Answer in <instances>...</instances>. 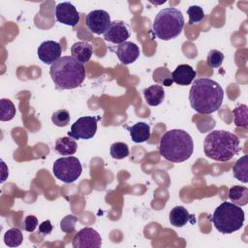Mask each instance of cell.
<instances>
[{
	"label": "cell",
	"instance_id": "1",
	"mask_svg": "<svg viewBox=\"0 0 248 248\" xmlns=\"http://www.w3.org/2000/svg\"><path fill=\"white\" fill-rule=\"evenodd\" d=\"M224 99L221 85L208 78L194 79L189 92L192 108L202 114H210L220 108Z\"/></svg>",
	"mask_w": 248,
	"mask_h": 248
},
{
	"label": "cell",
	"instance_id": "2",
	"mask_svg": "<svg viewBox=\"0 0 248 248\" xmlns=\"http://www.w3.org/2000/svg\"><path fill=\"white\" fill-rule=\"evenodd\" d=\"M193 150L194 141L192 137L181 129L169 130L160 140V155L172 163H181L188 160Z\"/></svg>",
	"mask_w": 248,
	"mask_h": 248
},
{
	"label": "cell",
	"instance_id": "3",
	"mask_svg": "<svg viewBox=\"0 0 248 248\" xmlns=\"http://www.w3.org/2000/svg\"><path fill=\"white\" fill-rule=\"evenodd\" d=\"M49 74L56 89H74L81 85L85 78L83 64L73 56H62L54 62Z\"/></svg>",
	"mask_w": 248,
	"mask_h": 248
},
{
	"label": "cell",
	"instance_id": "4",
	"mask_svg": "<svg viewBox=\"0 0 248 248\" xmlns=\"http://www.w3.org/2000/svg\"><path fill=\"white\" fill-rule=\"evenodd\" d=\"M240 150L238 137L229 131L214 130L203 141V152L206 157L220 162L231 160Z\"/></svg>",
	"mask_w": 248,
	"mask_h": 248
},
{
	"label": "cell",
	"instance_id": "5",
	"mask_svg": "<svg viewBox=\"0 0 248 248\" xmlns=\"http://www.w3.org/2000/svg\"><path fill=\"white\" fill-rule=\"evenodd\" d=\"M184 27V17L180 10L176 8H165L155 16L152 29L156 37L163 41H169L177 37Z\"/></svg>",
	"mask_w": 248,
	"mask_h": 248
},
{
	"label": "cell",
	"instance_id": "6",
	"mask_svg": "<svg viewBox=\"0 0 248 248\" xmlns=\"http://www.w3.org/2000/svg\"><path fill=\"white\" fill-rule=\"evenodd\" d=\"M244 211L239 205L224 202L213 212L211 221L217 231L222 233H232L242 228L244 223Z\"/></svg>",
	"mask_w": 248,
	"mask_h": 248
},
{
	"label": "cell",
	"instance_id": "7",
	"mask_svg": "<svg viewBox=\"0 0 248 248\" xmlns=\"http://www.w3.org/2000/svg\"><path fill=\"white\" fill-rule=\"evenodd\" d=\"M82 167L75 156L61 157L53 163L52 172L54 176L65 183H73L81 174Z\"/></svg>",
	"mask_w": 248,
	"mask_h": 248
},
{
	"label": "cell",
	"instance_id": "8",
	"mask_svg": "<svg viewBox=\"0 0 248 248\" xmlns=\"http://www.w3.org/2000/svg\"><path fill=\"white\" fill-rule=\"evenodd\" d=\"M98 119L95 116L79 117L71 126L68 136L74 140H89L93 138L97 132Z\"/></svg>",
	"mask_w": 248,
	"mask_h": 248
},
{
	"label": "cell",
	"instance_id": "9",
	"mask_svg": "<svg viewBox=\"0 0 248 248\" xmlns=\"http://www.w3.org/2000/svg\"><path fill=\"white\" fill-rule=\"evenodd\" d=\"M72 245L74 248H99L102 245V237L93 228L85 227L75 234Z\"/></svg>",
	"mask_w": 248,
	"mask_h": 248
},
{
	"label": "cell",
	"instance_id": "10",
	"mask_svg": "<svg viewBox=\"0 0 248 248\" xmlns=\"http://www.w3.org/2000/svg\"><path fill=\"white\" fill-rule=\"evenodd\" d=\"M111 21L108 12L104 10L91 11L85 18L87 28L94 34H104L109 27Z\"/></svg>",
	"mask_w": 248,
	"mask_h": 248
},
{
	"label": "cell",
	"instance_id": "11",
	"mask_svg": "<svg viewBox=\"0 0 248 248\" xmlns=\"http://www.w3.org/2000/svg\"><path fill=\"white\" fill-rule=\"evenodd\" d=\"M55 17L60 23L72 27H75L80 19L79 13L70 2H62L57 4L55 8Z\"/></svg>",
	"mask_w": 248,
	"mask_h": 248
},
{
	"label": "cell",
	"instance_id": "12",
	"mask_svg": "<svg viewBox=\"0 0 248 248\" xmlns=\"http://www.w3.org/2000/svg\"><path fill=\"white\" fill-rule=\"evenodd\" d=\"M39 59L46 65H52L56 62L62 54V47L58 42L55 41H45L38 47Z\"/></svg>",
	"mask_w": 248,
	"mask_h": 248
},
{
	"label": "cell",
	"instance_id": "13",
	"mask_svg": "<svg viewBox=\"0 0 248 248\" xmlns=\"http://www.w3.org/2000/svg\"><path fill=\"white\" fill-rule=\"evenodd\" d=\"M103 35L106 41L120 45L129 39L130 32L127 25L123 21L114 20L110 23L108 29Z\"/></svg>",
	"mask_w": 248,
	"mask_h": 248
},
{
	"label": "cell",
	"instance_id": "14",
	"mask_svg": "<svg viewBox=\"0 0 248 248\" xmlns=\"http://www.w3.org/2000/svg\"><path fill=\"white\" fill-rule=\"evenodd\" d=\"M116 55L121 63L129 65L135 62L140 56V47L132 42H124L118 45L116 48Z\"/></svg>",
	"mask_w": 248,
	"mask_h": 248
},
{
	"label": "cell",
	"instance_id": "15",
	"mask_svg": "<svg viewBox=\"0 0 248 248\" xmlns=\"http://www.w3.org/2000/svg\"><path fill=\"white\" fill-rule=\"evenodd\" d=\"M196 71L188 64L178 65L171 73V80L178 85H189L196 78Z\"/></svg>",
	"mask_w": 248,
	"mask_h": 248
},
{
	"label": "cell",
	"instance_id": "16",
	"mask_svg": "<svg viewBox=\"0 0 248 248\" xmlns=\"http://www.w3.org/2000/svg\"><path fill=\"white\" fill-rule=\"evenodd\" d=\"M170 222L174 227L182 228L188 222L195 223L196 219L194 218V216L189 214L188 210L185 207L181 205H177V206H174L170 212Z\"/></svg>",
	"mask_w": 248,
	"mask_h": 248
},
{
	"label": "cell",
	"instance_id": "17",
	"mask_svg": "<svg viewBox=\"0 0 248 248\" xmlns=\"http://www.w3.org/2000/svg\"><path fill=\"white\" fill-rule=\"evenodd\" d=\"M72 56L81 64L88 62L92 56V46L87 42H77L71 46Z\"/></svg>",
	"mask_w": 248,
	"mask_h": 248
},
{
	"label": "cell",
	"instance_id": "18",
	"mask_svg": "<svg viewBox=\"0 0 248 248\" xmlns=\"http://www.w3.org/2000/svg\"><path fill=\"white\" fill-rule=\"evenodd\" d=\"M130 132L131 139L136 143H141L149 140L151 132L150 126L145 122H138L132 127H127Z\"/></svg>",
	"mask_w": 248,
	"mask_h": 248
},
{
	"label": "cell",
	"instance_id": "19",
	"mask_svg": "<svg viewBox=\"0 0 248 248\" xmlns=\"http://www.w3.org/2000/svg\"><path fill=\"white\" fill-rule=\"evenodd\" d=\"M143 95L145 98L146 103L151 107L159 106L164 98H165V91L162 85L154 84L150 85L149 87L143 90Z\"/></svg>",
	"mask_w": 248,
	"mask_h": 248
},
{
	"label": "cell",
	"instance_id": "20",
	"mask_svg": "<svg viewBox=\"0 0 248 248\" xmlns=\"http://www.w3.org/2000/svg\"><path fill=\"white\" fill-rule=\"evenodd\" d=\"M78 145L76 140L70 137H62L56 140L54 150L60 155H74Z\"/></svg>",
	"mask_w": 248,
	"mask_h": 248
},
{
	"label": "cell",
	"instance_id": "21",
	"mask_svg": "<svg viewBox=\"0 0 248 248\" xmlns=\"http://www.w3.org/2000/svg\"><path fill=\"white\" fill-rule=\"evenodd\" d=\"M229 199L237 205L243 206L248 203V189L244 186H232L229 190Z\"/></svg>",
	"mask_w": 248,
	"mask_h": 248
},
{
	"label": "cell",
	"instance_id": "22",
	"mask_svg": "<svg viewBox=\"0 0 248 248\" xmlns=\"http://www.w3.org/2000/svg\"><path fill=\"white\" fill-rule=\"evenodd\" d=\"M248 158L247 155H243L239 159H237L232 167V172L233 176L241 181L242 183L248 182Z\"/></svg>",
	"mask_w": 248,
	"mask_h": 248
},
{
	"label": "cell",
	"instance_id": "23",
	"mask_svg": "<svg viewBox=\"0 0 248 248\" xmlns=\"http://www.w3.org/2000/svg\"><path fill=\"white\" fill-rule=\"evenodd\" d=\"M16 109L14 103L9 99L0 100V120L1 121H10L16 115Z\"/></svg>",
	"mask_w": 248,
	"mask_h": 248
},
{
	"label": "cell",
	"instance_id": "24",
	"mask_svg": "<svg viewBox=\"0 0 248 248\" xmlns=\"http://www.w3.org/2000/svg\"><path fill=\"white\" fill-rule=\"evenodd\" d=\"M23 235L18 228L9 229L4 234V242L9 247H17L22 243Z\"/></svg>",
	"mask_w": 248,
	"mask_h": 248
},
{
	"label": "cell",
	"instance_id": "25",
	"mask_svg": "<svg viewBox=\"0 0 248 248\" xmlns=\"http://www.w3.org/2000/svg\"><path fill=\"white\" fill-rule=\"evenodd\" d=\"M234 114V124L236 127H243L247 129L248 127V121H247V116H248V110H247V106L246 105H240L233 108L232 110Z\"/></svg>",
	"mask_w": 248,
	"mask_h": 248
},
{
	"label": "cell",
	"instance_id": "26",
	"mask_svg": "<svg viewBox=\"0 0 248 248\" xmlns=\"http://www.w3.org/2000/svg\"><path fill=\"white\" fill-rule=\"evenodd\" d=\"M110 155L117 160L124 159L129 155V146L125 142H114L110 145Z\"/></svg>",
	"mask_w": 248,
	"mask_h": 248
},
{
	"label": "cell",
	"instance_id": "27",
	"mask_svg": "<svg viewBox=\"0 0 248 248\" xmlns=\"http://www.w3.org/2000/svg\"><path fill=\"white\" fill-rule=\"evenodd\" d=\"M70 113L68 110L62 108L56 110L52 115H51V121L54 125L58 127H65L69 124L70 122Z\"/></svg>",
	"mask_w": 248,
	"mask_h": 248
},
{
	"label": "cell",
	"instance_id": "28",
	"mask_svg": "<svg viewBox=\"0 0 248 248\" xmlns=\"http://www.w3.org/2000/svg\"><path fill=\"white\" fill-rule=\"evenodd\" d=\"M187 14L189 16V24H195V23L201 22L205 16L202 8H201L198 5L190 6L187 10Z\"/></svg>",
	"mask_w": 248,
	"mask_h": 248
},
{
	"label": "cell",
	"instance_id": "29",
	"mask_svg": "<svg viewBox=\"0 0 248 248\" xmlns=\"http://www.w3.org/2000/svg\"><path fill=\"white\" fill-rule=\"evenodd\" d=\"M224 60V54L217 49H211L206 57V63L211 68H219Z\"/></svg>",
	"mask_w": 248,
	"mask_h": 248
},
{
	"label": "cell",
	"instance_id": "30",
	"mask_svg": "<svg viewBox=\"0 0 248 248\" xmlns=\"http://www.w3.org/2000/svg\"><path fill=\"white\" fill-rule=\"evenodd\" d=\"M78 222V217L75 215H67L61 220L60 228L64 232H75L76 223Z\"/></svg>",
	"mask_w": 248,
	"mask_h": 248
},
{
	"label": "cell",
	"instance_id": "31",
	"mask_svg": "<svg viewBox=\"0 0 248 248\" xmlns=\"http://www.w3.org/2000/svg\"><path fill=\"white\" fill-rule=\"evenodd\" d=\"M23 225H24L25 231L32 232L35 231V229L38 226V219L34 215H28L25 217Z\"/></svg>",
	"mask_w": 248,
	"mask_h": 248
},
{
	"label": "cell",
	"instance_id": "32",
	"mask_svg": "<svg viewBox=\"0 0 248 248\" xmlns=\"http://www.w3.org/2000/svg\"><path fill=\"white\" fill-rule=\"evenodd\" d=\"M53 227L50 223L49 220H46L44 222H42L40 225H39V232L40 234H42L43 236L46 235V234H49L52 231Z\"/></svg>",
	"mask_w": 248,
	"mask_h": 248
}]
</instances>
